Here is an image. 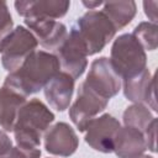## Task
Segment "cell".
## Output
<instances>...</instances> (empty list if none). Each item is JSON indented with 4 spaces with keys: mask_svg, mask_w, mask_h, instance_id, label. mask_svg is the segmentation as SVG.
I'll use <instances>...</instances> for the list:
<instances>
[{
    "mask_svg": "<svg viewBox=\"0 0 158 158\" xmlns=\"http://www.w3.org/2000/svg\"><path fill=\"white\" fill-rule=\"evenodd\" d=\"M59 62L53 53L35 51L16 70L6 75L4 85L27 98L42 90L59 72Z\"/></svg>",
    "mask_w": 158,
    "mask_h": 158,
    "instance_id": "6da1fadb",
    "label": "cell"
},
{
    "mask_svg": "<svg viewBox=\"0 0 158 158\" xmlns=\"http://www.w3.org/2000/svg\"><path fill=\"white\" fill-rule=\"evenodd\" d=\"M54 121V114L40 100L31 99L19 110L14 136L17 146L23 148H38L42 136Z\"/></svg>",
    "mask_w": 158,
    "mask_h": 158,
    "instance_id": "7a4b0ae2",
    "label": "cell"
},
{
    "mask_svg": "<svg viewBox=\"0 0 158 158\" xmlns=\"http://www.w3.org/2000/svg\"><path fill=\"white\" fill-rule=\"evenodd\" d=\"M109 59L121 80L135 78L147 69L146 52L132 33H123L114 41Z\"/></svg>",
    "mask_w": 158,
    "mask_h": 158,
    "instance_id": "3957f363",
    "label": "cell"
},
{
    "mask_svg": "<svg viewBox=\"0 0 158 158\" xmlns=\"http://www.w3.org/2000/svg\"><path fill=\"white\" fill-rule=\"evenodd\" d=\"M74 27L85 44L88 56L101 52L116 33V28L107 16L96 10H89L80 16Z\"/></svg>",
    "mask_w": 158,
    "mask_h": 158,
    "instance_id": "277c9868",
    "label": "cell"
},
{
    "mask_svg": "<svg viewBox=\"0 0 158 158\" xmlns=\"http://www.w3.org/2000/svg\"><path fill=\"white\" fill-rule=\"evenodd\" d=\"M38 46L36 37L23 26L15 27L1 42V64L9 72L16 70L23 60L32 54Z\"/></svg>",
    "mask_w": 158,
    "mask_h": 158,
    "instance_id": "5b68a950",
    "label": "cell"
},
{
    "mask_svg": "<svg viewBox=\"0 0 158 158\" xmlns=\"http://www.w3.org/2000/svg\"><path fill=\"white\" fill-rule=\"evenodd\" d=\"M53 54L57 57L63 72L74 80L81 77L88 67V52L75 27L70 28V32Z\"/></svg>",
    "mask_w": 158,
    "mask_h": 158,
    "instance_id": "8992f818",
    "label": "cell"
},
{
    "mask_svg": "<svg viewBox=\"0 0 158 158\" xmlns=\"http://www.w3.org/2000/svg\"><path fill=\"white\" fill-rule=\"evenodd\" d=\"M109 100L90 89L84 81L79 85L77 99L69 107V117L80 132H85L89 122L102 112Z\"/></svg>",
    "mask_w": 158,
    "mask_h": 158,
    "instance_id": "52a82bcc",
    "label": "cell"
},
{
    "mask_svg": "<svg viewBox=\"0 0 158 158\" xmlns=\"http://www.w3.org/2000/svg\"><path fill=\"white\" fill-rule=\"evenodd\" d=\"M84 83L107 100L115 96L122 85L120 75L116 73L107 57H100L93 60Z\"/></svg>",
    "mask_w": 158,
    "mask_h": 158,
    "instance_id": "ba28073f",
    "label": "cell"
},
{
    "mask_svg": "<svg viewBox=\"0 0 158 158\" xmlns=\"http://www.w3.org/2000/svg\"><path fill=\"white\" fill-rule=\"evenodd\" d=\"M121 127L120 121L110 114H104L93 118L85 130V142L101 153L114 152L115 137Z\"/></svg>",
    "mask_w": 158,
    "mask_h": 158,
    "instance_id": "9c48e42d",
    "label": "cell"
},
{
    "mask_svg": "<svg viewBox=\"0 0 158 158\" xmlns=\"http://www.w3.org/2000/svg\"><path fill=\"white\" fill-rule=\"evenodd\" d=\"M25 25L43 48L51 49L53 52L62 44V42L65 40L68 35L65 25L53 19H46V17L25 19Z\"/></svg>",
    "mask_w": 158,
    "mask_h": 158,
    "instance_id": "30bf717a",
    "label": "cell"
},
{
    "mask_svg": "<svg viewBox=\"0 0 158 158\" xmlns=\"http://www.w3.org/2000/svg\"><path fill=\"white\" fill-rule=\"evenodd\" d=\"M122 88L127 100L133 104H143L153 111L158 110L156 102V80L148 68L135 78L122 80Z\"/></svg>",
    "mask_w": 158,
    "mask_h": 158,
    "instance_id": "8fae6325",
    "label": "cell"
},
{
    "mask_svg": "<svg viewBox=\"0 0 158 158\" xmlns=\"http://www.w3.org/2000/svg\"><path fill=\"white\" fill-rule=\"evenodd\" d=\"M78 146L79 138L67 122H57L44 135V148L53 156L69 157L77 151Z\"/></svg>",
    "mask_w": 158,
    "mask_h": 158,
    "instance_id": "7c38bea8",
    "label": "cell"
},
{
    "mask_svg": "<svg viewBox=\"0 0 158 158\" xmlns=\"http://www.w3.org/2000/svg\"><path fill=\"white\" fill-rule=\"evenodd\" d=\"M70 2L64 0H17L15 9L17 14L25 19L46 17L60 19L69 10Z\"/></svg>",
    "mask_w": 158,
    "mask_h": 158,
    "instance_id": "4fadbf2b",
    "label": "cell"
},
{
    "mask_svg": "<svg viewBox=\"0 0 158 158\" xmlns=\"http://www.w3.org/2000/svg\"><path fill=\"white\" fill-rule=\"evenodd\" d=\"M48 104L57 111H64L69 107L74 93V79L64 73L58 72L49 83L43 88Z\"/></svg>",
    "mask_w": 158,
    "mask_h": 158,
    "instance_id": "5bb4252c",
    "label": "cell"
},
{
    "mask_svg": "<svg viewBox=\"0 0 158 158\" xmlns=\"http://www.w3.org/2000/svg\"><path fill=\"white\" fill-rule=\"evenodd\" d=\"M147 149L143 132L123 126L120 127L114 143V152L118 158H138Z\"/></svg>",
    "mask_w": 158,
    "mask_h": 158,
    "instance_id": "9a60e30c",
    "label": "cell"
},
{
    "mask_svg": "<svg viewBox=\"0 0 158 158\" xmlns=\"http://www.w3.org/2000/svg\"><path fill=\"white\" fill-rule=\"evenodd\" d=\"M26 102V98L14 89L2 85L0 88V127L11 132L19 114V110Z\"/></svg>",
    "mask_w": 158,
    "mask_h": 158,
    "instance_id": "2e32d148",
    "label": "cell"
},
{
    "mask_svg": "<svg viewBox=\"0 0 158 158\" xmlns=\"http://www.w3.org/2000/svg\"><path fill=\"white\" fill-rule=\"evenodd\" d=\"M102 5L104 7L101 11L107 16V19L116 28V31L126 27L133 20L137 11L136 2L132 0L111 1V2H104Z\"/></svg>",
    "mask_w": 158,
    "mask_h": 158,
    "instance_id": "e0dca14e",
    "label": "cell"
},
{
    "mask_svg": "<svg viewBox=\"0 0 158 158\" xmlns=\"http://www.w3.org/2000/svg\"><path fill=\"white\" fill-rule=\"evenodd\" d=\"M154 118L156 117L153 116V114L143 104H133L128 106L123 111V115H122L125 126L133 127L143 133Z\"/></svg>",
    "mask_w": 158,
    "mask_h": 158,
    "instance_id": "ac0fdd59",
    "label": "cell"
},
{
    "mask_svg": "<svg viewBox=\"0 0 158 158\" xmlns=\"http://www.w3.org/2000/svg\"><path fill=\"white\" fill-rule=\"evenodd\" d=\"M132 35L137 38V41L141 43L143 49L146 51H154L158 46V26L157 23H152L149 21L139 22Z\"/></svg>",
    "mask_w": 158,
    "mask_h": 158,
    "instance_id": "d6986e66",
    "label": "cell"
},
{
    "mask_svg": "<svg viewBox=\"0 0 158 158\" xmlns=\"http://www.w3.org/2000/svg\"><path fill=\"white\" fill-rule=\"evenodd\" d=\"M12 17L9 11L7 4L0 1V42L12 31Z\"/></svg>",
    "mask_w": 158,
    "mask_h": 158,
    "instance_id": "ffe728a7",
    "label": "cell"
},
{
    "mask_svg": "<svg viewBox=\"0 0 158 158\" xmlns=\"http://www.w3.org/2000/svg\"><path fill=\"white\" fill-rule=\"evenodd\" d=\"M41 149L40 148H23L20 146L12 147L9 152L0 156V158H40Z\"/></svg>",
    "mask_w": 158,
    "mask_h": 158,
    "instance_id": "44dd1931",
    "label": "cell"
},
{
    "mask_svg": "<svg viewBox=\"0 0 158 158\" xmlns=\"http://www.w3.org/2000/svg\"><path fill=\"white\" fill-rule=\"evenodd\" d=\"M156 133H157V118H154L149 123V126L147 127V130L143 133L147 148L151 152H156Z\"/></svg>",
    "mask_w": 158,
    "mask_h": 158,
    "instance_id": "7402d4cb",
    "label": "cell"
},
{
    "mask_svg": "<svg viewBox=\"0 0 158 158\" xmlns=\"http://www.w3.org/2000/svg\"><path fill=\"white\" fill-rule=\"evenodd\" d=\"M157 6H158L157 1H144L143 2L144 14L149 19V22H152V23H157Z\"/></svg>",
    "mask_w": 158,
    "mask_h": 158,
    "instance_id": "603a6c76",
    "label": "cell"
},
{
    "mask_svg": "<svg viewBox=\"0 0 158 158\" xmlns=\"http://www.w3.org/2000/svg\"><path fill=\"white\" fill-rule=\"evenodd\" d=\"M12 147H14L12 146V141L7 136L6 131L0 130V156H2L6 152H9Z\"/></svg>",
    "mask_w": 158,
    "mask_h": 158,
    "instance_id": "cb8c5ba5",
    "label": "cell"
},
{
    "mask_svg": "<svg viewBox=\"0 0 158 158\" xmlns=\"http://www.w3.org/2000/svg\"><path fill=\"white\" fill-rule=\"evenodd\" d=\"M102 4L104 2L102 1H99V0H96V1H83V5L86 6L89 10H94L95 7H98V6L102 5Z\"/></svg>",
    "mask_w": 158,
    "mask_h": 158,
    "instance_id": "d4e9b609",
    "label": "cell"
},
{
    "mask_svg": "<svg viewBox=\"0 0 158 158\" xmlns=\"http://www.w3.org/2000/svg\"><path fill=\"white\" fill-rule=\"evenodd\" d=\"M138 158H153V157H152V156H144V154H143V156H141V157H138Z\"/></svg>",
    "mask_w": 158,
    "mask_h": 158,
    "instance_id": "484cf974",
    "label": "cell"
}]
</instances>
